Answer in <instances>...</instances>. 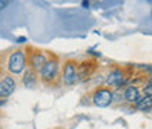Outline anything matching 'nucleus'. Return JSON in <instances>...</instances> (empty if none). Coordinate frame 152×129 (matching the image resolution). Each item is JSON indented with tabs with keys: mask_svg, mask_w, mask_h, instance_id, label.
Returning <instances> with one entry per match:
<instances>
[{
	"mask_svg": "<svg viewBox=\"0 0 152 129\" xmlns=\"http://www.w3.org/2000/svg\"><path fill=\"white\" fill-rule=\"evenodd\" d=\"M39 82L48 88H58L61 85V60L57 55L50 56L47 63L38 72Z\"/></svg>",
	"mask_w": 152,
	"mask_h": 129,
	"instance_id": "obj_1",
	"label": "nucleus"
},
{
	"mask_svg": "<svg viewBox=\"0 0 152 129\" xmlns=\"http://www.w3.org/2000/svg\"><path fill=\"white\" fill-rule=\"evenodd\" d=\"M133 72L134 69L132 66H113L105 76V87L111 91L126 88L130 84Z\"/></svg>",
	"mask_w": 152,
	"mask_h": 129,
	"instance_id": "obj_2",
	"label": "nucleus"
},
{
	"mask_svg": "<svg viewBox=\"0 0 152 129\" xmlns=\"http://www.w3.org/2000/svg\"><path fill=\"white\" fill-rule=\"evenodd\" d=\"M25 56H26V69L39 72L42 69V66L47 63V60L50 59V56L53 55L51 52L42 50L35 46H25Z\"/></svg>",
	"mask_w": 152,
	"mask_h": 129,
	"instance_id": "obj_3",
	"label": "nucleus"
},
{
	"mask_svg": "<svg viewBox=\"0 0 152 129\" xmlns=\"http://www.w3.org/2000/svg\"><path fill=\"white\" fill-rule=\"evenodd\" d=\"M6 68L9 75H23V72L26 71V56H25V49H16L12 50L7 60H6Z\"/></svg>",
	"mask_w": 152,
	"mask_h": 129,
	"instance_id": "obj_4",
	"label": "nucleus"
},
{
	"mask_svg": "<svg viewBox=\"0 0 152 129\" xmlns=\"http://www.w3.org/2000/svg\"><path fill=\"white\" fill-rule=\"evenodd\" d=\"M77 82V62L75 59H66L61 63V84L72 87Z\"/></svg>",
	"mask_w": 152,
	"mask_h": 129,
	"instance_id": "obj_5",
	"label": "nucleus"
},
{
	"mask_svg": "<svg viewBox=\"0 0 152 129\" xmlns=\"http://www.w3.org/2000/svg\"><path fill=\"white\" fill-rule=\"evenodd\" d=\"M91 100H92L94 106L104 109V107H108V106L113 104L114 94L107 87H98V88H95L94 91L91 92Z\"/></svg>",
	"mask_w": 152,
	"mask_h": 129,
	"instance_id": "obj_6",
	"label": "nucleus"
},
{
	"mask_svg": "<svg viewBox=\"0 0 152 129\" xmlns=\"http://www.w3.org/2000/svg\"><path fill=\"white\" fill-rule=\"evenodd\" d=\"M98 71V62L96 59H85L82 62H77V82H85L89 78H92V75Z\"/></svg>",
	"mask_w": 152,
	"mask_h": 129,
	"instance_id": "obj_7",
	"label": "nucleus"
},
{
	"mask_svg": "<svg viewBox=\"0 0 152 129\" xmlns=\"http://www.w3.org/2000/svg\"><path fill=\"white\" fill-rule=\"evenodd\" d=\"M16 90V81L12 75H3L0 78V98L7 100Z\"/></svg>",
	"mask_w": 152,
	"mask_h": 129,
	"instance_id": "obj_8",
	"label": "nucleus"
},
{
	"mask_svg": "<svg viewBox=\"0 0 152 129\" xmlns=\"http://www.w3.org/2000/svg\"><path fill=\"white\" fill-rule=\"evenodd\" d=\"M123 97H124V101H126V103H129V104L134 106V104H136V103H137V101L140 100V97H142V92H140V87L129 84V85H127V87L124 88Z\"/></svg>",
	"mask_w": 152,
	"mask_h": 129,
	"instance_id": "obj_9",
	"label": "nucleus"
},
{
	"mask_svg": "<svg viewBox=\"0 0 152 129\" xmlns=\"http://www.w3.org/2000/svg\"><path fill=\"white\" fill-rule=\"evenodd\" d=\"M39 82V76H38V72L35 71H31V69H26L23 75H22V85L25 88H35Z\"/></svg>",
	"mask_w": 152,
	"mask_h": 129,
	"instance_id": "obj_10",
	"label": "nucleus"
},
{
	"mask_svg": "<svg viewBox=\"0 0 152 129\" xmlns=\"http://www.w3.org/2000/svg\"><path fill=\"white\" fill-rule=\"evenodd\" d=\"M136 110L139 111H151L152 110V98L151 97H140V100L133 106Z\"/></svg>",
	"mask_w": 152,
	"mask_h": 129,
	"instance_id": "obj_11",
	"label": "nucleus"
},
{
	"mask_svg": "<svg viewBox=\"0 0 152 129\" xmlns=\"http://www.w3.org/2000/svg\"><path fill=\"white\" fill-rule=\"evenodd\" d=\"M140 92H142V97H151L152 98V84L146 79L142 87H140Z\"/></svg>",
	"mask_w": 152,
	"mask_h": 129,
	"instance_id": "obj_12",
	"label": "nucleus"
},
{
	"mask_svg": "<svg viewBox=\"0 0 152 129\" xmlns=\"http://www.w3.org/2000/svg\"><path fill=\"white\" fill-rule=\"evenodd\" d=\"M16 43H19V44H25V43H26V38L25 37H18L16 38Z\"/></svg>",
	"mask_w": 152,
	"mask_h": 129,
	"instance_id": "obj_13",
	"label": "nucleus"
},
{
	"mask_svg": "<svg viewBox=\"0 0 152 129\" xmlns=\"http://www.w3.org/2000/svg\"><path fill=\"white\" fill-rule=\"evenodd\" d=\"M89 4H91L89 1H82V7H83V9H88V7H89Z\"/></svg>",
	"mask_w": 152,
	"mask_h": 129,
	"instance_id": "obj_14",
	"label": "nucleus"
},
{
	"mask_svg": "<svg viewBox=\"0 0 152 129\" xmlns=\"http://www.w3.org/2000/svg\"><path fill=\"white\" fill-rule=\"evenodd\" d=\"M148 81H149V82L152 84V75H148Z\"/></svg>",
	"mask_w": 152,
	"mask_h": 129,
	"instance_id": "obj_15",
	"label": "nucleus"
},
{
	"mask_svg": "<svg viewBox=\"0 0 152 129\" xmlns=\"http://www.w3.org/2000/svg\"><path fill=\"white\" fill-rule=\"evenodd\" d=\"M51 129H64L63 126H56V128H51Z\"/></svg>",
	"mask_w": 152,
	"mask_h": 129,
	"instance_id": "obj_16",
	"label": "nucleus"
}]
</instances>
